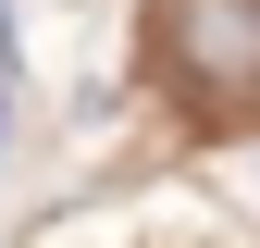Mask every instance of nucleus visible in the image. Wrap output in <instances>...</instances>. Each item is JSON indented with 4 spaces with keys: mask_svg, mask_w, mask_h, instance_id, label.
Returning <instances> with one entry per match:
<instances>
[{
    "mask_svg": "<svg viewBox=\"0 0 260 248\" xmlns=\"http://www.w3.org/2000/svg\"><path fill=\"white\" fill-rule=\"evenodd\" d=\"M149 38L186 87L211 100H260V0H149Z\"/></svg>",
    "mask_w": 260,
    "mask_h": 248,
    "instance_id": "obj_1",
    "label": "nucleus"
}]
</instances>
